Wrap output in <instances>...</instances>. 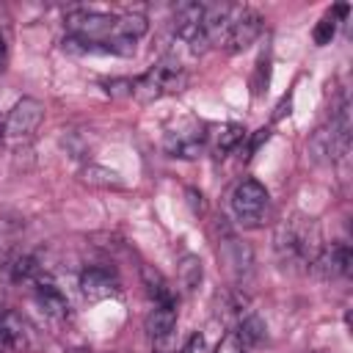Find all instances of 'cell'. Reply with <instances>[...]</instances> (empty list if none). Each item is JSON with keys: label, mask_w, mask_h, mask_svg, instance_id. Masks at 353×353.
<instances>
[{"label": "cell", "mask_w": 353, "mask_h": 353, "mask_svg": "<svg viewBox=\"0 0 353 353\" xmlns=\"http://www.w3.org/2000/svg\"><path fill=\"white\" fill-rule=\"evenodd\" d=\"M323 248L320 226L314 218L292 215L279 223L276 229V254L290 268H312Z\"/></svg>", "instance_id": "obj_1"}, {"label": "cell", "mask_w": 353, "mask_h": 353, "mask_svg": "<svg viewBox=\"0 0 353 353\" xmlns=\"http://www.w3.org/2000/svg\"><path fill=\"white\" fill-rule=\"evenodd\" d=\"M185 85H188L185 66L174 58H163L141 77H132V97L146 105L165 94H179V91H185Z\"/></svg>", "instance_id": "obj_2"}, {"label": "cell", "mask_w": 353, "mask_h": 353, "mask_svg": "<svg viewBox=\"0 0 353 353\" xmlns=\"http://www.w3.org/2000/svg\"><path fill=\"white\" fill-rule=\"evenodd\" d=\"M268 207H270V196L265 185H259L256 179H243L232 190V210L243 226H262Z\"/></svg>", "instance_id": "obj_3"}, {"label": "cell", "mask_w": 353, "mask_h": 353, "mask_svg": "<svg viewBox=\"0 0 353 353\" xmlns=\"http://www.w3.org/2000/svg\"><path fill=\"white\" fill-rule=\"evenodd\" d=\"M204 146H207V132L204 124L196 119H182L163 138V149L179 160H196L204 152Z\"/></svg>", "instance_id": "obj_4"}, {"label": "cell", "mask_w": 353, "mask_h": 353, "mask_svg": "<svg viewBox=\"0 0 353 353\" xmlns=\"http://www.w3.org/2000/svg\"><path fill=\"white\" fill-rule=\"evenodd\" d=\"M41 121H44V105H41L39 99H33V97H22V99L8 110V116H6L0 132H3V138L25 141V138H30V135L39 130Z\"/></svg>", "instance_id": "obj_5"}, {"label": "cell", "mask_w": 353, "mask_h": 353, "mask_svg": "<svg viewBox=\"0 0 353 353\" xmlns=\"http://www.w3.org/2000/svg\"><path fill=\"white\" fill-rule=\"evenodd\" d=\"M259 33H262V17H259L256 11H251V8H240V11L229 19L221 44H226L229 52H240V50L251 47Z\"/></svg>", "instance_id": "obj_6"}, {"label": "cell", "mask_w": 353, "mask_h": 353, "mask_svg": "<svg viewBox=\"0 0 353 353\" xmlns=\"http://www.w3.org/2000/svg\"><path fill=\"white\" fill-rule=\"evenodd\" d=\"M350 265H353V254L347 248V243H334V245H323L317 259L312 262V273L323 281H334V279H342L350 273Z\"/></svg>", "instance_id": "obj_7"}, {"label": "cell", "mask_w": 353, "mask_h": 353, "mask_svg": "<svg viewBox=\"0 0 353 353\" xmlns=\"http://www.w3.org/2000/svg\"><path fill=\"white\" fill-rule=\"evenodd\" d=\"M33 298H36L39 309H41L47 317H52V320H66V317H69V301H66L63 290H61L52 279L39 276V279L33 281Z\"/></svg>", "instance_id": "obj_8"}, {"label": "cell", "mask_w": 353, "mask_h": 353, "mask_svg": "<svg viewBox=\"0 0 353 353\" xmlns=\"http://www.w3.org/2000/svg\"><path fill=\"white\" fill-rule=\"evenodd\" d=\"M80 292L88 298V301H105V298H113L119 295V279L113 270L108 268H85L80 273Z\"/></svg>", "instance_id": "obj_9"}, {"label": "cell", "mask_w": 353, "mask_h": 353, "mask_svg": "<svg viewBox=\"0 0 353 353\" xmlns=\"http://www.w3.org/2000/svg\"><path fill=\"white\" fill-rule=\"evenodd\" d=\"M204 22V3H182L174 11V33L190 44L193 52H199V36Z\"/></svg>", "instance_id": "obj_10"}, {"label": "cell", "mask_w": 353, "mask_h": 353, "mask_svg": "<svg viewBox=\"0 0 353 353\" xmlns=\"http://www.w3.org/2000/svg\"><path fill=\"white\" fill-rule=\"evenodd\" d=\"M218 259H221V265L226 268V273H229L232 279H237V281L245 279V276L251 273V265H254V254H251V248H248L245 243L234 240V237L221 240Z\"/></svg>", "instance_id": "obj_11"}, {"label": "cell", "mask_w": 353, "mask_h": 353, "mask_svg": "<svg viewBox=\"0 0 353 353\" xmlns=\"http://www.w3.org/2000/svg\"><path fill=\"white\" fill-rule=\"evenodd\" d=\"M25 345H28L25 320L17 312L0 306V353H19Z\"/></svg>", "instance_id": "obj_12"}, {"label": "cell", "mask_w": 353, "mask_h": 353, "mask_svg": "<svg viewBox=\"0 0 353 353\" xmlns=\"http://www.w3.org/2000/svg\"><path fill=\"white\" fill-rule=\"evenodd\" d=\"M146 331H149L152 339L176 331V298L154 303V309H152L149 317H146Z\"/></svg>", "instance_id": "obj_13"}, {"label": "cell", "mask_w": 353, "mask_h": 353, "mask_svg": "<svg viewBox=\"0 0 353 353\" xmlns=\"http://www.w3.org/2000/svg\"><path fill=\"white\" fill-rule=\"evenodd\" d=\"M8 273H11V279L19 284V281H36L39 276H41V265L36 262V256H30V254H17L14 259H11V265H8Z\"/></svg>", "instance_id": "obj_14"}, {"label": "cell", "mask_w": 353, "mask_h": 353, "mask_svg": "<svg viewBox=\"0 0 353 353\" xmlns=\"http://www.w3.org/2000/svg\"><path fill=\"white\" fill-rule=\"evenodd\" d=\"M204 270H201V259L196 254H185L182 262H179V284L185 290H196L199 281H201Z\"/></svg>", "instance_id": "obj_15"}, {"label": "cell", "mask_w": 353, "mask_h": 353, "mask_svg": "<svg viewBox=\"0 0 353 353\" xmlns=\"http://www.w3.org/2000/svg\"><path fill=\"white\" fill-rule=\"evenodd\" d=\"M143 284H146V292H149V298H152L154 303H160V301H171V298H174L168 281H165L157 270H152V268H143Z\"/></svg>", "instance_id": "obj_16"}, {"label": "cell", "mask_w": 353, "mask_h": 353, "mask_svg": "<svg viewBox=\"0 0 353 353\" xmlns=\"http://www.w3.org/2000/svg\"><path fill=\"white\" fill-rule=\"evenodd\" d=\"M237 334H240V339H243L245 347H254V345H259L265 339V323L256 314H248V317H243Z\"/></svg>", "instance_id": "obj_17"}, {"label": "cell", "mask_w": 353, "mask_h": 353, "mask_svg": "<svg viewBox=\"0 0 353 353\" xmlns=\"http://www.w3.org/2000/svg\"><path fill=\"white\" fill-rule=\"evenodd\" d=\"M243 138H245V127H240V124H226V127L218 132V143H215L218 157H223V154L232 152L237 143H243Z\"/></svg>", "instance_id": "obj_18"}, {"label": "cell", "mask_w": 353, "mask_h": 353, "mask_svg": "<svg viewBox=\"0 0 353 353\" xmlns=\"http://www.w3.org/2000/svg\"><path fill=\"white\" fill-rule=\"evenodd\" d=\"M83 179L88 185H99V188H121V179L116 171H108V168H99V165H88L83 171Z\"/></svg>", "instance_id": "obj_19"}, {"label": "cell", "mask_w": 353, "mask_h": 353, "mask_svg": "<svg viewBox=\"0 0 353 353\" xmlns=\"http://www.w3.org/2000/svg\"><path fill=\"white\" fill-rule=\"evenodd\" d=\"M336 36V17H323L317 25H314V30H312V39H314V44L317 47H325V44H331V39Z\"/></svg>", "instance_id": "obj_20"}, {"label": "cell", "mask_w": 353, "mask_h": 353, "mask_svg": "<svg viewBox=\"0 0 353 353\" xmlns=\"http://www.w3.org/2000/svg\"><path fill=\"white\" fill-rule=\"evenodd\" d=\"M248 347L243 345V339H240V334L237 331H229V334H223L221 336V342L215 345V353H245Z\"/></svg>", "instance_id": "obj_21"}, {"label": "cell", "mask_w": 353, "mask_h": 353, "mask_svg": "<svg viewBox=\"0 0 353 353\" xmlns=\"http://www.w3.org/2000/svg\"><path fill=\"white\" fill-rule=\"evenodd\" d=\"M105 91L110 97H132V77H116L105 83Z\"/></svg>", "instance_id": "obj_22"}, {"label": "cell", "mask_w": 353, "mask_h": 353, "mask_svg": "<svg viewBox=\"0 0 353 353\" xmlns=\"http://www.w3.org/2000/svg\"><path fill=\"white\" fill-rule=\"evenodd\" d=\"M3 63H6V39L0 33V69H3Z\"/></svg>", "instance_id": "obj_23"}, {"label": "cell", "mask_w": 353, "mask_h": 353, "mask_svg": "<svg viewBox=\"0 0 353 353\" xmlns=\"http://www.w3.org/2000/svg\"><path fill=\"white\" fill-rule=\"evenodd\" d=\"M0 143H3V132H0Z\"/></svg>", "instance_id": "obj_24"}]
</instances>
